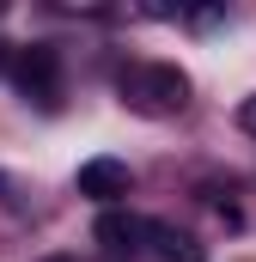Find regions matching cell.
<instances>
[{
	"label": "cell",
	"instance_id": "6da1fadb",
	"mask_svg": "<svg viewBox=\"0 0 256 262\" xmlns=\"http://www.w3.org/2000/svg\"><path fill=\"white\" fill-rule=\"evenodd\" d=\"M122 104L140 110V116H171V110L189 104V79L171 61H140L122 73Z\"/></svg>",
	"mask_w": 256,
	"mask_h": 262
},
{
	"label": "cell",
	"instance_id": "7a4b0ae2",
	"mask_svg": "<svg viewBox=\"0 0 256 262\" xmlns=\"http://www.w3.org/2000/svg\"><path fill=\"white\" fill-rule=\"evenodd\" d=\"M12 79H18V92H25L31 104L55 110V104H61V49H55V43L18 49V55H12Z\"/></svg>",
	"mask_w": 256,
	"mask_h": 262
},
{
	"label": "cell",
	"instance_id": "3957f363",
	"mask_svg": "<svg viewBox=\"0 0 256 262\" xmlns=\"http://www.w3.org/2000/svg\"><path fill=\"white\" fill-rule=\"evenodd\" d=\"M92 238H98L110 256H128V250L146 244V220H134V213H122V207H104L98 226H92Z\"/></svg>",
	"mask_w": 256,
	"mask_h": 262
},
{
	"label": "cell",
	"instance_id": "277c9868",
	"mask_svg": "<svg viewBox=\"0 0 256 262\" xmlns=\"http://www.w3.org/2000/svg\"><path fill=\"white\" fill-rule=\"evenodd\" d=\"M79 195H92V201H122L128 195V165L122 159H86L79 165Z\"/></svg>",
	"mask_w": 256,
	"mask_h": 262
},
{
	"label": "cell",
	"instance_id": "5b68a950",
	"mask_svg": "<svg viewBox=\"0 0 256 262\" xmlns=\"http://www.w3.org/2000/svg\"><path fill=\"white\" fill-rule=\"evenodd\" d=\"M146 244H153V262H207V250L171 220H146Z\"/></svg>",
	"mask_w": 256,
	"mask_h": 262
},
{
	"label": "cell",
	"instance_id": "8992f818",
	"mask_svg": "<svg viewBox=\"0 0 256 262\" xmlns=\"http://www.w3.org/2000/svg\"><path fill=\"white\" fill-rule=\"evenodd\" d=\"M238 122H244V128L256 134V98H244V110H238Z\"/></svg>",
	"mask_w": 256,
	"mask_h": 262
},
{
	"label": "cell",
	"instance_id": "52a82bcc",
	"mask_svg": "<svg viewBox=\"0 0 256 262\" xmlns=\"http://www.w3.org/2000/svg\"><path fill=\"white\" fill-rule=\"evenodd\" d=\"M55 262H67V256H55Z\"/></svg>",
	"mask_w": 256,
	"mask_h": 262
}]
</instances>
